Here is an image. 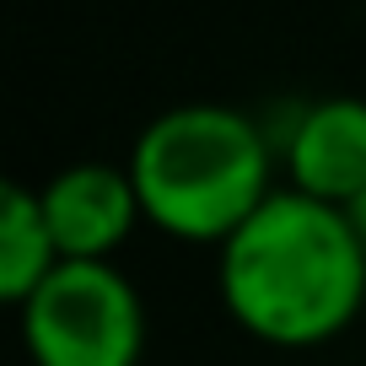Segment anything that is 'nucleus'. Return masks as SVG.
Here are the masks:
<instances>
[{"mask_svg":"<svg viewBox=\"0 0 366 366\" xmlns=\"http://www.w3.org/2000/svg\"><path fill=\"white\" fill-rule=\"evenodd\" d=\"M232 323L274 350H318L366 307V248L350 216L274 189L216 253Z\"/></svg>","mask_w":366,"mask_h":366,"instance_id":"1","label":"nucleus"},{"mask_svg":"<svg viewBox=\"0 0 366 366\" xmlns=\"http://www.w3.org/2000/svg\"><path fill=\"white\" fill-rule=\"evenodd\" d=\"M140 216L178 242H227L274 194V146L259 119L227 103L157 114L129 151Z\"/></svg>","mask_w":366,"mask_h":366,"instance_id":"2","label":"nucleus"},{"mask_svg":"<svg viewBox=\"0 0 366 366\" xmlns=\"http://www.w3.org/2000/svg\"><path fill=\"white\" fill-rule=\"evenodd\" d=\"M33 366H140L146 307L119 264H59L16 307Z\"/></svg>","mask_w":366,"mask_h":366,"instance_id":"3","label":"nucleus"},{"mask_svg":"<svg viewBox=\"0 0 366 366\" xmlns=\"http://www.w3.org/2000/svg\"><path fill=\"white\" fill-rule=\"evenodd\" d=\"M44 221L54 232L59 259L70 264H114V253L140 227V194L129 183V167L114 162H70L38 189Z\"/></svg>","mask_w":366,"mask_h":366,"instance_id":"4","label":"nucleus"},{"mask_svg":"<svg viewBox=\"0 0 366 366\" xmlns=\"http://www.w3.org/2000/svg\"><path fill=\"white\" fill-rule=\"evenodd\" d=\"M286 189L350 210L366 194V103L361 97H323L302 108L280 146Z\"/></svg>","mask_w":366,"mask_h":366,"instance_id":"5","label":"nucleus"},{"mask_svg":"<svg viewBox=\"0 0 366 366\" xmlns=\"http://www.w3.org/2000/svg\"><path fill=\"white\" fill-rule=\"evenodd\" d=\"M54 232L44 221V199L27 183H6L0 189V297L22 307L49 274L59 269Z\"/></svg>","mask_w":366,"mask_h":366,"instance_id":"6","label":"nucleus"},{"mask_svg":"<svg viewBox=\"0 0 366 366\" xmlns=\"http://www.w3.org/2000/svg\"><path fill=\"white\" fill-rule=\"evenodd\" d=\"M345 216H350V227H355V237H361V248H366V194L355 199L350 210H345Z\"/></svg>","mask_w":366,"mask_h":366,"instance_id":"7","label":"nucleus"}]
</instances>
